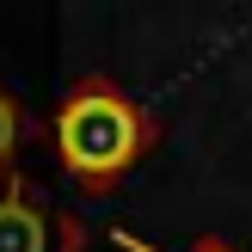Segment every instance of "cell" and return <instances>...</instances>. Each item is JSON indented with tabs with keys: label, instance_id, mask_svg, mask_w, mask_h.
Segmentation results:
<instances>
[{
	"label": "cell",
	"instance_id": "obj_1",
	"mask_svg": "<svg viewBox=\"0 0 252 252\" xmlns=\"http://www.w3.org/2000/svg\"><path fill=\"white\" fill-rule=\"evenodd\" d=\"M43 135H49V154L68 172V185L86 191V197L117 191V185L160 148L154 111H148L129 86H117L111 74H80V80L56 98Z\"/></svg>",
	"mask_w": 252,
	"mask_h": 252
},
{
	"label": "cell",
	"instance_id": "obj_2",
	"mask_svg": "<svg viewBox=\"0 0 252 252\" xmlns=\"http://www.w3.org/2000/svg\"><path fill=\"white\" fill-rule=\"evenodd\" d=\"M86 246H93V228L80 216L49 203L25 172L0 179V252H86Z\"/></svg>",
	"mask_w": 252,
	"mask_h": 252
},
{
	"label": "cell",
	"instance_id": "obj_3",
	"mask_svg": "<svg viewBox=\"0 0 252 252\" xmlns=\"http://www.w3.org/2000/svg\"><path fill=\"white\" fill-rule=\"evenodd\" d=\"M25 142H31V117H25V105L0 86V179H6V172H19Z\"/></svg>",
	"mask_w": 252,
	"mask_h": 252
},
{
	"label": "cell",
	"instance_id": "obj_4",
	"mask_svg": "<svg viewBox=\"0 0 252 252\" xmlns=\"http://www.w3.org/2000/svg\"><path fill=\"white\" fill-rule=\"evenodd\" d=\"M105 240L117 246V252H166V246H154V240H142V234H129V228H105ZM179 252H246L240 240H228V234H197L191 246H179Z\"/></svg>",
	"mask_w": 252,
	"mask_h": 252
}]
</instances>
